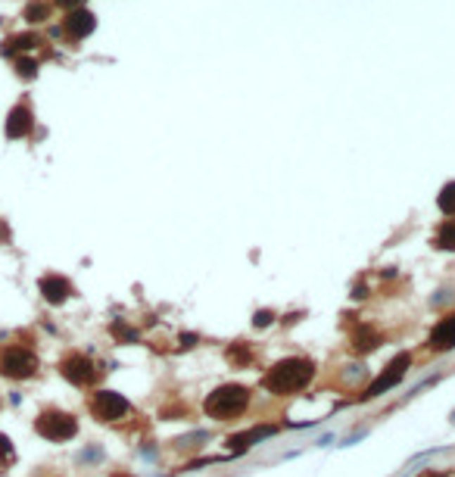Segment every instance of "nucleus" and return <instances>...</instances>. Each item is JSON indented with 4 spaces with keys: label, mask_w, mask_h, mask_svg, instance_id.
Instances as JSON below:
<instances>
[{
    "label": "nucleus",
    "mask_w": 455,
    "mask_h": 477,
    "mask_svg": "<svg viewBox=\"0 0 455 477\" xmlns=\"http://www.w3.org/2000/svg\"><path fill=\"white\" fill-rule=\"evenodd\" d=\"M315 378V362L306 356H290L274 362L262 378V387L274 396H293L300 390H306Z\"/></svg>",
    "instance_id": "obj_1"
},
{
    "label": "nucleus",
    "mask_w": 455,
    "mask_h": 477,
    "mask_svg": "<svg viewBox=\"0 0 455 477\" xmlns=\"http://www.w3.org/2000/svg\"><path fill=\"white\" fill-rule=\"evenodd\" d=\"M250 406V390L243 384H222L203 400V412L215 421H231L241 418Z\"/></svg>",
    "instance_id": "obj_2"
},
{
    "label": "nucleus",
    "mask_w": 455,
    "mask_h": 477,
    "mask_svg": "<svg viewBox=\"0 0 455 477\" xmlns=\"http://www.w3.org/2000/svg\"><path fill=\"white\" fill-rule=\"evenodd\" d=\"M38 356L28 346H4L0 350V374L10 381H28L38 374Z\"/></svg>",
    "instance_id": "obj_3"
},
{
    "label": "nucleus",
    "mask_w": 455,
    "mask_h": 477,
    "mask_svg": "<svg viewBox=\"0 0 455 477\" xmlns=\"http://www.w3.org/2000/svg\"><path fill=\"white\" fill-rule=\"evenodd\" d=\"M34 431H38V437L50 440V443H66V440H72L78 433V421L69 412L47 409L34 418Z\"/></svg>",
    "instance_id": "obj_4"
},
{
    "label": "nucleus",
    "mask_w": 455,
    "mask_h": 477,
    "mask_svg": "<svg viewBox=\"0 0 455 477\" xmlns=\"http://www.w3.org/2000/svg\"><path fill=\"white\" fill-rule=\"evenodd\" d=\"M128 400L122 393H115V390H97V393L91 396V415L97 418V421H119V418L128 415Z\"/></svg>",
    "instance_id": "obj_5"
},
{
    "label": "nucleus",
    "mask_w": 455,
    "mask_h": 477,
    "mask_svg": "<svg viewBox=\"0 0 455 477\" xmlns=\"http://www.w3.org/2000/svg\"><path fill=\"white\" fill-rule=\"evenodd\" d=\"M60 374L75 387H91L94 381H97V365H94L84 352H69L60 362Z\"/></svg>",
    "instance_id": "obj_6"
},
{
    "label": "nucleus",
    "mask_w": 455,
    "mask_h": 477,
    "mask_svg": "<svg viewBox=\"0 0 455 477\" xmlns=\"http://www.w3.org/2000/svg\"><path fill=\"white\" fill-rule=\"evenodd\" d=\"M409 365H411V356H409V352H399V356H396L393 362H390V365L384 368V374H380V378H378L371 387L365 390V396H362V400H374V396H380V393H387V390H393V387L399 384L402 378H406Z\"/></svg>",
    "instance_id": "obj_7"
},
{
    "label": "nucleus",
    "mask_w": 455,
    "mask_h": 477,
    "mask_svg": "<svg viewBox=\"0 0 455 477\" xmlns=\"http://www.w3.org/2000/svg\"><path fill=\"white\" fill-rule=\"evenodd\" d=\"M34 128V115L28 110V103H16L6 115V125H4V134L10 137V141H23V137L32 134Z\"/></svg>",
    "instance_id": "obj_8"
},
{
    "label": "nucleus",
    "mask_w": 455,
    "mask_h": 477,
    "mask_svg": "<svg viewBox=\"0 0 455 477\" xmlns=\"http://www.w3.org/2000/svg\"><path fill=\"white\" fill-rule=\"evenodd\" d=\"M94 28H97V16L91 10H84V6L66 13V19H63V34H69L72 41H84Z\"/></svg>",
    "instance_id": "obj_9"
},
{
    "label": "nucleus",
    "mask_w": 455,
    "mask_h": 477,
    "mask_svg": "<svg viewBox=\"0 0 455 477\" xmlns=\"http://www.w3.org/2000/svg\"><path fill=\"white\" fill-rule=\"evenodd\" d=\"M38 291H41V296H44L50 306H60V303H66L72 296V284H69V278L50 272V274H44V278L38 281Z\"/></svg>",
    "instance_id": "obj_10"
},
{
    "label": "nucleus",
    "mask_w": 455,
    "mask_h": 477,
    "mask_svg": "<svg viewBox=\"0 0 455 477\" xmlns=\"http://www.w3.org/2000/svg\"><path fill=\"white\" fill-rule=\"evenodd\" d=\"M452 346H455V312L440 318V324L428 337V350H433V352H449Z\"/></svg>",
    "instance_id": "obj_11"
},
{
    "label": "nucleus",
    "mask_w": 455,
    "mask_h": 477,
    "mask_svg": "<svg viewBox=\"0 0 455 477\" xmlns=\"http://www.w3.org/2000/svg\"><path fill=\"white\" fill-rule=\"evenodd\" d=\"M278 428L274 424H265V428H252V431H247V433H231V437L225 440V446L231 452H243V450H250L252 443H259L262 437H269V433H274Z\"/></svg>",
    "instance_id": "obj_12"
},
{
    "label": "nucleus",
    "mask_w": 455,
    "mask_h": 477,
    "mask_svg": "<svg viewBox=\"0 0 455 477\" xmlns=\"http://www.w3.org/2000/svg\"><path fill=\"white\" fill-rule=\"evenodd\" d=\"M378 343H380V334L374 328H368V324H362V328L352 334V352H359V356L378 350Z\"/></svg>",
    "instance_id": "obj_13"
},
{
    "label": "nucleus",
    "mask_w": 455,
    "mask_h": 477,
    "mask_svg": "<svg viewBox=\"0 0 455 477\" xmlns=\"http://www.w3.org/2000/svg\"><path fill=\"white\" fill-rule=\"evenodd\" d=\"M433 247L446 250V253H455V215L452 219H446L443 225L437 228V234H433Z\"/></svg>",
    "instance_id": "obj_14"
},
{
    "label": "nucleus",
    "mask_w": 455,
    "mask_h": 477,
    "mask_svg": "<svg viewBox=\"0 0 455 477\" xmlns=\"http://www.w3.org/2000/svg\"><path fill=\"white\" fill-rule=\"evenodd\" d=\"M41 44V38L34 32H25V34H13L10 41H6V47H4V53L10 56V53H25V50H34Z\"/></svg>",
    "instance_id": "obj_15"
},
{
    "label": "nucleus",
    "mask_w": 455,
    "mask_h": 477,
    "mask_svg": "<svg viewBox=\"0 0 455 477\" xmlns=\"http://www.w3.org/2000/svg\"><path fill=\"white\" fill-rule=\"evenodd\" d=\"M50 10H53V6H50L47 0H32V4L25 6V23H28V25L47 23V19H50Z\"/></svg>",
    "instance_id": "obj_16"
},
{
    "label": "nucleus",
    "mask_w": 455,
    "mask_h": 477,
    "mask_svg": "<svg viewBox=\"0 0 455 477\" xmlns=\"http://www.w3.org/2000/svg\"><path fill=\"white\" fill-rule=\"evenodd\" d=\"M225 356H228V362L231 365H234V368H241V365H250V359H252V352H250V346L247 343H234V346H228V352H225Z\"/></svg>",
    "instance_id": "obj_17"
},
{
    "label": "nucleus",
    "mask_w": 455,
    "mask_h": 477,
    "mask_svg": "<svg viewBox=\"0 0 455 477\" xmlns=\"http://www.w3.org/2000/svg\"><path fill=\"white\" fill-rule=\"evenodd\" d=\"M437 206H440V212H446V215H455V182H449L440 191V197H437Z\"/></svg>",
    "instance_id": "obj_18"
},
{
    "label": "nucleus",
    "mask_w": 455,
    "mask_h": 477,
    "mask_svg": "<svg viewBox=\"0 0 455 477\" xmlns=\"http://www.w3.org/2000/svg\"><path fill=\"white\" fill-rule=\"evenodd\" d=\"M16 75L19 78H34L38 75V60H32V56H19L16 60Z\"/></svg>",
    "instance_id": "obj_19"
},
{
    "label": "nucleus",
    "mask_w": 455,
    "mask_h": 477,
    "mask_svg": "<svg viewBox=\"0 0 455 477\" xmlns=\"http://www.w3.org/2000/svg\"><path fill=\"white\" fill-rule=\"evenodd\" d=\"M13 459H16V450H13L10 437H6V433H0V468L13 465Z\"/></svg>",
    "instance_id": "obj_20"
},
{
    "label": "nucleus",
    "mask_w": 455,
    "mask_h": 477,
    "mask_svg": "<svg viewBox=\"0 0 455 477\" xmlns=\"http://www.w3.org/2000/svg\"><path fill=\"white\" fill-rule=\"evenodd\" d=\"M113 334L119 337V341H134V337H137L134 331H132V328H125L122 322H115V324H113Z\"/></svg>",
    "instance_id": "obj_21"
},
{
    "label": "nucleus",
    "mask_w": 455,
    "mask_h": 477,
    "mask_svg": "<svg viewBox=\"0 0 455 477\" xmlns=\"http://www.w3.org/2000/svg\"><path fill=\"white\" fill-rule=\"evenodd\" d=\"M56 6H60V10H66V13H72V10H82L84 4H88V0H53Z\"/></svg>",
    "instance_id": "obj_22"
},
{
    "label": "nucleus",
    "mask_w": 455,
    "mask_h": 477,
    "mask_svg": "<svg viewBox=\"0 0 455 477\" xmlns=\"http://www.w3.org/2000/svg\"><path fill=\"white\" fill-rule=\"evenodd\" d=\"M269 322H271V312H256V318H252V324H256V328H265Z\"/></svg>",
    "instance_id": "obj_23"
},
{
    "label": "nucleus",
    "mask_w": 455,
    "mask_h": 477,
    "mask_svg": "<svg viewBox=\"0 0 455 477\" xmlns=\"http://www.w3.org/2000/svg\"><path fill=\"white\" fill-rule=\"evenodd\" d=\"M115 477H125V474H115Z\"/></svg>",
    "instance_id": "obj_24"
}]
</instances>
